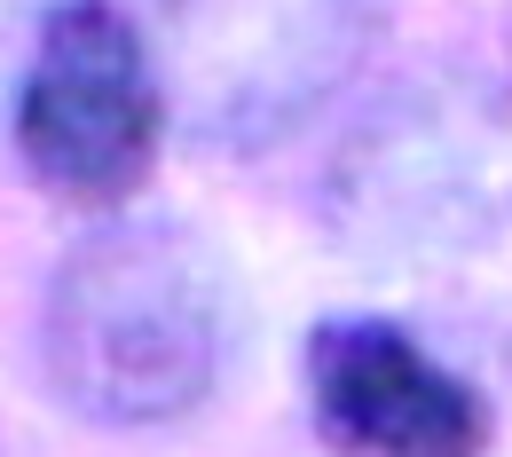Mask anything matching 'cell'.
Listing matches in <instances>:
<instances>
[{
  "label": "cell",
  "instance_id": "obj_1",
  "mask_svg": "<svg viewBox=\"0 0 512 457\" xmlns=\"http://www.w3.org/2000/svg\"><path fill=\"white\" fill-rule=\"evenodd\" d=\"M237 339L221 253L182 221L95 213L40 300V371L71 418L150 434L213 402Z\"/></svg>",
  "mask_w": 512,
  "mask_h": 457
},
{
  "label": "cell",
  "instance_id": "obj_2",
  "mask_svg": "<svg viewBox=\"0 0 512 457\" xmlns=\"http://www.w3.org/2000/svg\"><path fill=\"white\" fill-rule=\"evenodd\" d=\"M331 221L371 268L512 324V95L418 79L331 166Z\"/></svg>",
  "mask_w": 512,
  "mask_h": 457
},
{
  "label": "cell",
  "instance_id": "obj_4",
  "mask_svg": "<svg viewBox=\"0 0 512 457\" xmlns=\"http://www.w3.org/2000/svg\"><path fill=\"white\" fill-rule=\"evenodd\" d=\"M300 394L331 457H489L497 442L489 394L394 316H323Z\"/></svg>",
  "mask_w": 512,
  "mask_h": 457
},
{
  "label": "cell",
  "instance_id": "obj_5",
  "mask_svg": "<svg viewBox=\"0 0 512 457\" xmlns=\"http://www.w3.org/2000/svg\"><path fill=\"white\" fill-rule=\"evenodd\" d=\"M197 16H229L213 32V71H229V127H284L355 64L379 0H197Z\"/></svg>",
  "mask_w": 512,
  "mask_h": 457
},
{
  "label": "cell",
  "instance_id": "obj_3",
  "mask_svg": "<svg viewBox=\"0 0 512 457\" xmlns=\"http://www.w3.org/2000/svg\"><path fill=\"white\" fill-rule=\"evenodd\" d=\"M16 158L71 213H127L158 174L166 79L127 0H48L16 79Z\"/></svg>",
  "mask_w": 512,
  "mask_h": 457
}]
</instances>
